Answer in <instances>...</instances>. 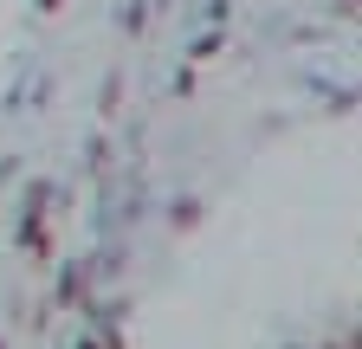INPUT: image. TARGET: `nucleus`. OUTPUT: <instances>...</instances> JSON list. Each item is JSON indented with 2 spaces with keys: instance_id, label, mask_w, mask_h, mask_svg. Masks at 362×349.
I'll use <instances>...</instances> for the list:
<instances>
[{
  "instance_id": "1",
  "label": "nucleus",
  "mask_w": 362,
  "mask_h": 349,
  "mask_svg": "<svg viewBox=\"0 0 362 349\" xmlns=\"http://www.w3.org/2000/svg\"><path fill=\"white\" fill-rule=\"evenodd\" d=\"M349 349H362V330H356V343H349Z\"/></svg>"
}]
</instances>
